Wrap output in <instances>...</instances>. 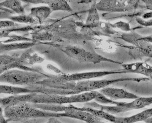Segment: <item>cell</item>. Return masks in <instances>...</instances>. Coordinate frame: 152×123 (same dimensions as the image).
<instances>
[{
	"label": "cell",
	"mask_w": 152,
	"mask_h": 123,
	"mask_svg": "<svg viewBox=\"0 0 152 123\" xmlns=\"http://www.w3.org/2000/svg\"><path fill=\"white\" fill-rule=\"evenodd\" d=\"M4 116L8 122H20L34 123L35 120L51 117H67L65 112H53L43 111L31 106L29 103H22L4 109Z\"/></svg>",
	"instance_id": "6da1fadb"
},
{
	"label": "cell",
	"mask_w": 152,
	"mask_h": 123,
	"mask_svg": "<svg viewBox=\"0 0 152 123\" xmlns=\"http://www.w3.org/2000/svg\"><path fill=\"white\" fill-rule=\"evenodd\" d=\"M47 74L14 69L0 75V83L12 86H31L50 77Z\"/></svg>",
	"instance_id": "7a4b0ae2"
},
{
	"label": "cell",
	"mask_w": 152,
	"mask_h": 123,
	"mask_svg": "<svg viewBox=\"0 0 152 123\" xmlns=\"http://www.w3.org/2000/svg\"><path fill=\"white\" fill-rule=\"evenodd\" d=\"M150 79L147 78H120L115 79L103 80H83L75 82H68L66 90L72 94H78L80 93L94 91L96 90L105 88L113 83L125 81H134L140 82L147 81Z\"/></svg>",
	"instance_id": "3957f363"
},
{
	"label": "cell",
	"mask_w": 152,
	"mask_h": 123,
	"mask_svg": "<svg viewBox=\"0 0 152 123\" xmlns=\"http://www.w3.org/2000/svg\"><path fill=\"white\" fill-rule=\"evenodd\" d=\"M125 73H127V72L123 69L116 70H104L75 73L71 75H63L58 76H50V78L55 81L75 82L90 80L94 78H100L102 76L113 74Z\"/></svg>",
	"instance_id": "277c9868"
},
{
	"label": "cell",
	"mask_w": 152,
	"mask_h": 123,
	"mask_svg": "<svg viewBox=\"0 0 152 123\" xmlns=\"http://www.w3.org/2000/svg\"><path fill=\"white\" fill-rule=\"evenodd\" d=\"M63 52L68 56L81 62H91L98 63L101 61H110L116 63L105 58L96 53H92L84 49L74 46H68L63 49Z\"/></svg>",
	"instance_id": "5b68a950"
},
{
	"label": "cell",
	"mask_w": 152,
	"mask_h": 123,
	"mask_svg": "<svg viewBox=\"0 0 152 123\" xmlns=\"http://www.w3.org/2000/svg\"><path fill=\"white\" fill-rule=\"evenodd\" d=\"M134 1H101L96 4L98 10L108 12L133 11L136 7Z\"/></svg>",
	"instance_id": "8992f818"
},
{
	"label": "cell",
	"mask_w": 152,
	"mask_h": 123,
	"mask_svg": "<svg viewBox=\"0 0 152 123\" xmlns=\"http://www.w3.org/2000/svg\"><path fill=\"white\" fill-rule=\"evenodd\" d=\"M99 92L115 101L120 99L134 100L139 97L136 94L122 88L106 87L101 89Z\"/></svg>",
	"instance_id": "52a82bcc"
},
{
	"label": "cell",
	"mask_w": 152,
	"mask_h": 123,
	"mask_svg": "<svg viewBox=\"0 0 152 123\" xmlns=\"http://www.w3.org/2000/svg\"><path fill=\"white\" fill-rule=\"evenodd\" d=\"M68 115V118L77 119L86 123H98L102 120L88 112L75 109L72 105L67 106V109L64 111Z\"/></svg>",
	"instance_id": "ba28073f"
},
{
	"label": "cell",
	"mask_w": 152,
	"mask_h": 123,
	"mask_svg": "<svg viewBox=\"0 0 152 123\" xmlns=\"http://www.w3.org/2000/svg\"><path fill=\"white\" fill-rule=\"evenodd\" d=\"M123 70L127 73H140L144 75L150 79L152 78V67L151 65L145 62H134L122 65Z\"/></svg>",
	"instance_id": "9c48e42d"
},
{
	"label": "cell",
	"mask_w": 152,
	"mask_h": 123,
	"mask_svg": "<svg viewBox=\"0 0 152 123\" xmlns=\"http://www.w3.org/2000/svg\"><path fill=\"white\" fill-rule=\"evenodd\" d=\"M25 2L31 3L32 4H45L48 5V7L52 11H66L69 12H72L69 4L66 1L56 0V1H25Z\"/></svg>",
	"instance_id": "30bf717a"
},
{
	"label": "cell",
	"mask_w": 152,
	"mask_h": 123,
	"mask_svg": "<svg viewBox=\"0 0 152 123\" xmlns=\"http://www.w3.org/2000/svg\"><path fill=\"white\" fill-rule=\"evenodd\" d=\"M152 109H148L132 116L125 117H117L115 123H136L144 121L148 118L152 117Z\"/></svg>",
	"instance_id": "8fae6325"
},
{
	"label": "cell",
	"mask_w": 152,
	"mask_h": 123,
	"mask_svg": "<svg viewBox=\"0 0 152 123\" xmlns=\"http://www.w3.org/2000/svg\"><path fill=\"white\" fill-rule=\"evenodd\" d=\"M73 107L75 109L78 110L88 112L97 117L99 118L100 119H105L113 123H115L116 122V119H117L116 116H114L113 115L109 114L108 112H105L104 111H102L100 109H96L94 108H88V107H84V106L82 108H78L75 106H73Z\"/></svg>",
	"instance_id": "7c38bea8"
},
{
	"label": "cell",
	"mask_w": 152,
	"mask_h": 123,
	"mask_svg": "<svg viewBox=\"0 0 152 123\" xmlns=\"http://www.w3.org/2000/svg\"><path fill=\"white\" fill-rule=\"evenodd\" d=\"M29 15L34 18L38 22H42L48 18L52 12V10L47 6H41L32 7L31 9Z\"/></svg>",
	"instance_id": "4fadbf2b"
},
{
	"label": "cell",
	"mask_w": 152,
	"mask_h": 123,
	"mask_svg": "<svg viewBox=\"0 0 152 123\" xmlns=\"http://www.w3.org/2000/svg\"><path fill=\"white\" fill-rule=\"evenodd\" d=\"M36 92L32 90H29L28 88L20 87L18 86H12L10 85L0 84V94H10L11 96L17 94H25L28 93Z\"/></svg>",
	"instance_id": "5bb4252c"
},
{
	"label": "cell",
	"mask_w": 152,
	"mask_h": 123,
	"mask_svg": "<svg viewBox=\"0 0 152 123\" xmlns=\"http://www.w3.org/2000/svg\"><path fill=\"white\" fill-rule=\"evenodd\" d=\"M35 43L32 42L22 43H14L11 44L3 43L0 42V54H7V52L13 50L28 49L34 45Z\"/></svg>",
	"instance_id": "9a60e30c"
},
{
	"label": "cell",
	"mask_w": 152,
	"mask_h": 123,
	"mask_svg": "<svg viewBox=\"0 0 152 123\" xmlns=\"http://www.w3.org/2000/svg\"><path fill=\"white\" fill-rule=\"evenodd\" d=\"M8 9L18 15L25 14V9L21 1H6L0 3V9Z\"/></svg>",
	"instance_id": "2e32d148"
},
{
	"label": "cell",
	"mask_w": 152,
	"mask_h": 123,
	"mask_svg": "<svg viewBox=\"0 0 152 123\" xmlns=\"http://www.w3.org/2000/svg\"><path fill=\"white\" fill-rule=\"evenodd\" d=\"M96 1H93V4L88 12L87 19H86V24L89 27H97L100 24L99 16L98 10L96 7Z\"/></svg>",
	"instance_id": "e0dca14e"
},
{
	"label": "cell",
	"mask_w": 152,
	"mask_h": 123,
	"mask_svg": "<svg viewBox=\"0 0 152 123\" xmlns=\"http://www.w3.org/2000/svg\"><path fill=\"white\" fill-rule=\"evenodd\" d=\"M10 21H12L16 23H24L28 24H35L38 22L34 18L31 17L29 14H22L17 16H12L10 19Z\"/></svg>",
	"instance_id": "ac0fdd59"
},
{
	"label": "cell",
	"mask_w": 152,
	"mask_h": 123,
	"mask_svg": "<svg viewBox=\"0 0 152 123\" xmlns=\"http://www.w3.org/2000/svg\"><path fill=\"white\" fill-rule=\"evenodd\" d=\"M19 55L17 54H0V67L10 65L18 59Z\"/></svg>",
	"instance_id": "d6986e66"
},
{
	"label": "cell",
	"mask_w": 152,
	"mask_h": 123,
	"mask_svg": "<svg viewBox=\"0 0 152 123\" xmlns=\"http://www.w3.org/2000/svg\"><path fill=\"white\" fill-rule=\"evenodd\" d=\"M96 102L100 104H110L113 105H119L122 104V102L115 101L107 97L106 96L102 94L99 91L97 92L96 96L94 99Z\"/></svg>",
	"instance_id": "ffe728a7"
},
{
	"label": "cell",
	"mask_w": 152,
	"mask_h": 123,
	"mask_svg": "<svg viewBox=\"0 0 152 123\" xmlns=\"http://www.w3.org/2000/svg\"><path fill=\"white\" fill-rule=\"evenodd\" d=\"M31 28L29 27H25L13 28H9V29H0V38L7 37L10 34L11 32L27 30H30Z\"/></svg>",
	"instance_id": "44dd1931"
},
{
	"label": "cell",
	"mask_w": 152,
	"mask_h": 123,
	"mask_svg": "<svg viewBox=\"0 0 152 123\" xmlns=\"http://www.w3.org/2000/svg\"><path fill=\"white\" fill-rule=\"evenodd\" d=\"M19 24L11 21L0 20V29H9L17 28L20 26Z\"/></svg>",
	"instance_id": "7402d4cb"
},
{
	"label": "cell",
	"mask_w": 152,
	"mask_h": 123,
	"mask_svg": "<svg viewBox=\"0 0 152 123\" xmlns=\"http://www.w3.org/2000/svg\"><path fill=\"white\" fill-rule=\"evenodd\" d=\"M14 13L8 9H0V20L4 19H9L13 16Z\"/></svg>",
	"instance_id": "603a6c76"
},
{
	"label": "cell",
	"mask_w": 152,
	"mask_h": 123,
	"mask_svg": "<svg viewBox=\"0 0 152 123\" xmlns=\"http://www.w3.org/2000/svg\"><path fill=\"white\" fill-rule=\"evenodd\" d=\"M113 26H115V27L118 28L119 29H122L123 30L127 31L130 30V26L128 24L123 22H116L115 24H113Z\"/></svg>",
	"instance_id": "cb8c5ba5"
},
{
	"label": "cell",
	"mask_w": 152,
	"mask_h": 123,
	"mask_svg": "<svg viewBox=\"0 0 152 123\" xmlns=\"http://www.w3.org/2000/svg\"><path fill=\"white\" fill-rule=\"evenodd\" d=\"M0 123H9L6 119L4 112L3 108L0 106Z\"/></svg>",
	"instance_id": "d4e9b609"
},
{
	"label": "cell",
	"mask_w": 152,
	"mask_h": 123,
	"mask_svg": "<svg viewBox=\"0 0 152 123\" xmlns=\"http://www.w3.org/2000/svg\"><path fill=\"white\" fill-rule=\"evenodd\" d=\"M58 118L51 117L48 118V120L46 123H63L59 120Z\"/></svg>",
	"instance_id": "484cf974"
},
{
	"label": "cell",
	"mask_w": 152,
	"mask_h": 123,
	"mask_svg": "<svg viewBox=\"0 0 152 123\" xmlns=\"http://www.w3.org/2000/svg\"><path fill=\"white\" fill-rule=\"evenodd\" d=\"M144 122H145V123H152V117L148 118L147 119L145 120L144 121Z\"/></svg>",
	"instance_id": "4316f807"
},
{
	"label": "cell",
	"mask_w": 152,
	"mask_h": 123,
	"mask_svg": "<svg viewBox=\"0 0 152 123\" xmlns=\"http://www.w3.org/2000/svg\"><path fill=\"white\" fill-rule=\"evenodd\" d=\"M150 15L152 16V13L150 12L149 13H147V14H146L144 15L143 17L144 19H147V18H149L150 17Z\"/></svg>",
	"instance_id": "83f0119b"
},
{
	"label": "cell",
	"mask_w": 152,
	"mask_h": 123,
	"mask_svg": "<svg viewBox=\"0 0 152 123\" xmlns=\"http://www.w3.org/2000/svg\"><path fill=\"white\" fill-rule=\"evenodd\" d=\"M105 123V122H102V121H101V122H100L99 123Z\"/></svg>",
	"instance_id": "f1b7e54d"
}]
</instances>
